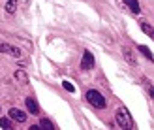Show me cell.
<instances>
[{"label": "cell", "instance_id": "obj_8", "mask_svg": "<svg viewBox=\"0 0 154 130\" xmlns=\"http://www.w3.org/2000/svg\"><path fill=\"white\" fill-rule=\"evenodd\" d=\"M126 8H130L132 13H141V6H139V0H124Z\"/></svg>", "mask_w": 154, "mask_h": 130}, {"label": "cell", "instance_id": "obj_7", "mask_svg": "<svg viewBox=\"0 0 154 130\" xmlns=\"http://www.w3.org/2000/svg\"><path fill=\"white\" fill-rule=\"evenodd\" d=\"M25 104H26V109L32 113V115H40V106H38V102L34 100L32 96L25 98Z\"/></svg>", "mask_w": 154, "mask_h": 130}, {"label": "cell", "instance_id": "obj_5", "mask_svg": "<svg viewBox=\"0 0 154 130\" xmlns=\"http://www.w3.org/2000/svg\"><path fill=\"white\" fill-rule=\"evenodd\" d=\"M122 57H124V60H126L128 64H132V66L137 64L135 55H134V49L130 47V45H122Z\"/></svg>", "mask_w": 154, "mask_h": 130}, {"label": "cell", "instance_id": "obj_12", "mask_svg": "<svg viewBox=\"0 0 154 130\" xmlns=\"http://www.w3.org/2000/svg\"><path fill=\"white\" fill-rule=\"evenodd\" d=\"M141 30H143V32L145 34H147V36H154V28L150 27V23H147V21H145V23H141Z\"/></svg>", "mask_w": 154, "mask_h": 130}, {"label": "cell", "instance_id": "obj_6", "mask_svg": "<svg viewBox=\"0 0 154 130\" xmlns=\"http://www.w3.org/2000/svg\"><path fill=\"white\" fill-rule=\"evenodd\" d=\"M92 66H94V57H92L90 51H85L83 59H81V68H83V70H90Z\"/></svg>", "mask_w": 154, "mask_h": 130}, {"label": "cell", "instance_id": "obj_15", "mask_svg": "<svg viewBox=\"0 0 154 130\" xmlns=\"http://www.w3.org/2000/svg\"><path fill=\"white\" fill-rule=\"evenodd\" d=\"M62 85H64V89L68 90V93H73V90H75V89H73V85H72L70 81H62Z\"/></svg>", "mask_w": 154, "mask_h": 130}, {"label": "cell", "instance_id": "obj_10", "mask_svg": "<svg viewBox=\"0 0 154 130\" xmlns=\"http://www.w3.org/2000/svg\"><path fill=\"white\" fill-rule=\"evenodd\" d=\"M0 128H6V130H11L13 128V123L10 117H0Z\"/></svg>", "mask_w": 154, "mask_h": 130}, {"label": "cell", "instance_id": "obj_2", "mask_svg": "<svg viewBox=\"0 0 154 130\" xmlns=\"http://www.w3.org/2000/svg\"><path fill=\"white\" fill-rule=\"evenodd\" d=\"M115 123H117L119 128H126V130H132L134 128V119L128 113V109H124V108H119L117 109V113H115Z\"/></svg>", "mask_w": 154, "mask_h": 130}, {"label": "cell", "instance_id": "obj_9", "mask_svg": "<svg viewBox=\"0 0 154 130\" xmlns=\"http://www.w3.org/2000/svg\"><path fill=\"white\" fill-rule=\"evenodd\" d=\"M15 79H17L19 83H23V85H28V75L25 74V70H15Z\"/></svg>", "mask_w": 154, "mask_h": 130}, {"label": "cell", "instance_id": "obj_3", "mask_svg": "<svg viewBox=\"0 0 154 130\" xmlns=\"http://www.w3.org/2000/svg\"><path fill=\"white\" fill-rule=\"evenodd\" d=\"M0 53H6V55H10V57H13V59H21V49H17V47H13V45H10V43H0Z\"/></svg>", "mask_w": 154, "mask_h": 130}, {"label": "cell", "instance_id": "obj_4", "mask_svg": "<svg viewBox=\"0 0 154 130\" xmlns=\"http://www.w3.org/2000/svg\"><path fill=\"white\" fill-rule=\"evenodd\" d=\"M8 117L11 121H17V123H26V113L21 111L19 108H11L10 113H8Z\"/></svg>", "mask_w": 154, "mask_h": 130}, {"label": "cell", "instance_id": "obj_13", "mask_svg": "<svg viewBox=\"0 0 154 130\" xmlns=\"http://www.w3.org/2000/svg\"><path fill=\"white\" fill-rule=\"evenodd\" d=\"M137 49H139V51H141V53H143V55L147 57L149 60H152V59H154V55H152V53H150V49L147 47V45H139V47H137Z\"/></svg>", "mask_w": 154, "mask_h": 130}, {"label": "cell", "instance_id": "obj_14", "mask_svg": "<svg viewBox=\"0 0 154 130\" xmlns=\"http://www.w3.org/2000/svg\"><path fill=\"white\" fill-rule=\"evenodd\" d=\"M38 126H40V128H47V130H53V128H55V125H53L49 119H42V121H40V125H38Z\"/></svg>", "mask_w": 154, "mask_h": 130}, {"label": "cell", "instance_id": "obj_11", "mask_svg": "<svg viewBox=\"0 0 154 130\" xmlns=\"http://www.w3.org/2000/svg\"><path fill=\"white\" fill-rule=\"evenodd\" d=\"M6 11L8 13H15V11H17V0H8V2H6Z\"/></svg>", "mask_w": 154, "mask_h": 130}, {"label": "cell", "instance_id": "obj_1", "mask_svg": "<svg viewBox=\"0 0 154 130\" xmlns=\"http://www.w3.org/2000/svg\"><path fill=\"white\" fill-rule=\"evenodd\" d=\"M85 98H87V102L92 106V108H96V109H103L105 106H107V98H105L102 93H100V90H96V89L87 90Z\"/></svg>", "mask_w": 154, "mask_h": 130}]
</instances>
